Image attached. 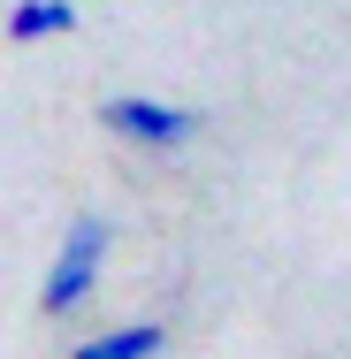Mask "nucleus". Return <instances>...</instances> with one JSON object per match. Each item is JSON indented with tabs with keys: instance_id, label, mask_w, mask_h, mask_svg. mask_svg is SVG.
<instances>
[{
	"instance_id": "f257e3e1",
	"label": "nucleus",
	"mask_w": 351,
	"mask_h": 359,
	"mask_svg": "<svg viewBox=\"0 0 351 359\" xmlns=\"http://www.w3.org/2000/svg\"><path fill=\"white\" fill-rule=\"evenodd\" d=\"M107 245H115V222L107 215H76L69 229H62V252H54V268H46V283H39V313H46V321H69L76 306L92 298L99 268H107Z\"/></svg>"
},
{
	"instance_id": "20e7f679",
	"label": "nucleus",
	"mask_w": 351,
	"mask_h": 359,
	"mask_svg": "<svg viewBox=\"0 0 351 359\" xmlns=\"http://www.w3.org/2000/svg\"><path fill=\"white\" fill-rule=\"evenodd\" d=\"M160 344H168V329H160V321H123V329H107V337L76 344L69 359H160Z\"/></svg>"
},
{
	"instance_id": "f03ea898",
	"label": "nucleus",
	"mask_w": 351,
	"mask_h": 359,
	"mask_svg": "<svg viewBox=\"0 0 351 359\" xmlns=\"http://www.w3.org/2000/svg\"><path fill=\"white\" fill-rule=\"evenodd\" d=\"M99 130L138 153H184L199 138V107H176V100H145V92H115L99 100Z\"/></svg>"
},
{
	"instance_id": "7ed1b4c3",
	"label": "nucleus",
	"mask_w": 351,
	"mask_h": 359,
	"mask_svg": "<svg viewBox=\"0 0 351 359\" xmlns=\"http://www.w3.org/2000/svg\"><path fill=\"white\" fill-rule=\"evenodd\" d=\"M62 31H76V0H15V8H8V39H15V46L62 39Z\"/></svg>"
}]
</instances>
